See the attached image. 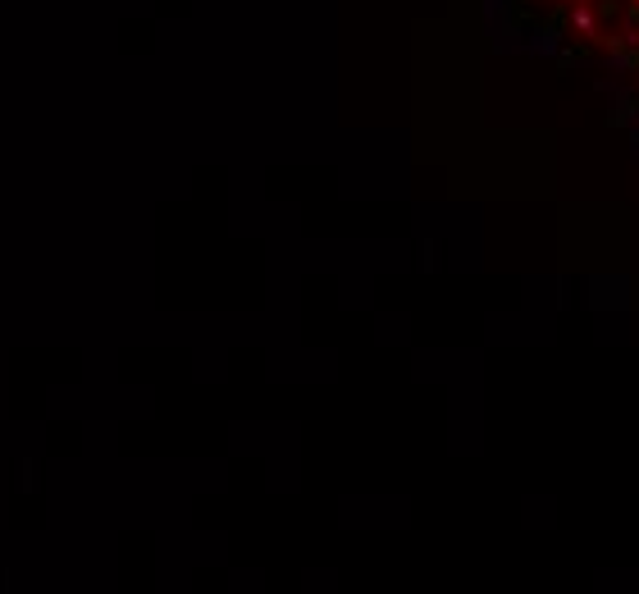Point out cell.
Segmentation results:
<instances>
[{
  "mask_svg": "<svg viewBox=\"0 0 639 594\" xmlns=\"http://www.w3.org/2000/svg\"><path fill=\"white\" fill-rule=\"evenodd\" d=\"M571 33L575 37H598V10L589 5V0H575L571 5Z\"/></svg>",
  "mask_w": 639,
  "mask_h": 594,
  "instance_id": "obj_1",
  "label": "cell"
},
{
  "mask_svg": "<svg viewBox=\"0 0 639 594\" xmlns=\"http://www.w3.org/2000/svg\"><path fill=\"white\" fill-rule=\"evenodd\" d=\"M634 15H639V0H634Z\"/></svg>",
  "mask_w": 639,
  "mask_h": 594,
  "instance_id": "obj_2",
  "label": "cell"
}]
</instances>
